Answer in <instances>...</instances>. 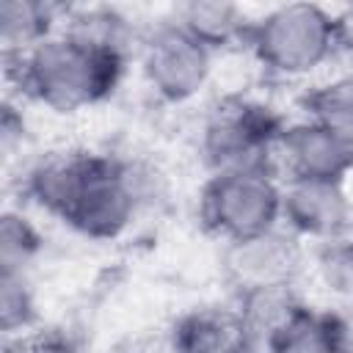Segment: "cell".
Listing matches in <instances>:
<instances>
[{
  "label": "cell",
  "mask_w": 353,
  "mask_h": 353,
  "mask_svg": "<svg viewBox=\"0 0 353 353\" xmlns=\"http://www.w3.org/2000/svg\"><path fill=\"white\" fill-rule=\"evenodd\" d=\"M6 61L11 63L8 74L17 77L25 97L50 110L69 113L113 94L124 74L127 52L58 28L28 52Z\"/></svg>",
  "instance_id": "6da1fadb"
},
{
  "label": "cell",
  "mask_w": 353,
  "mask_h": 353,
  "mask_svg": "<svg viewBox=\"0 0 353 353\" xmlns=\"http://www.w3.org/2000/svg\"><path fill=\"white\" fill-rule=\"evenodd\" d=\"M345 25L314 3H287L251 19L245 44L279 77H303L334 58Z\"/></svg>",
  "instance_id": "7a4b0ae2"
},
{
  "label": "cell",
  "mask_w": 353,
  "mask_h": 353,
  "mask_svg": "<svg viewBox=\"0 0 353 353\" xmlns=\"http://www.w3.org/2000/svg\"><path fill=\"white\" fill-rule=\"evenodd\" d=\"M281 190L276 165L215 171L201 188L199 218L223 243L254 237L281 226Z\"/></svg>",
  "instance_id": "3957f363"
},
{
  "label": "cell",
  "mask_w": 353,
  "mask_h": 353,
  "mask_svg": "<svg viewBox=\"0 0 353 353\" xmlns=\"http://www.w3.org/2000/svg\"><path fill=\"white\" fill-rule=\"evenodd\" d=\"M141 199L143 174L132 163L83 152L80 182L63 223L91 240H113L132 223Z\"/></svg>",
  "instance_id": "277c9868"
},
{
  "label": "cell",
  "mask_w": 353,
  "mask_h": 353,
  "mask_svg": "<svg viewBox=\"0 0 353 353\" xmlns=\"http://www.w3.org/2000/svg\"><path fill=\"white\" fill-rule=\"evenodd\" d=\"M284 121L270 108L251 99H226L204 121L199 149L210 171L273 165L276 141Z\"/></svg>",
  "instance_id": "5b68a950"
},
{
  "label": "cell",
  "mask_w": 353,
  "mask_h": 353,
  "mask_svg": "<svg viewBox=\"0 0 353 353\" xmlns=\"http://www.w3.org/2000/svg\"><path fill=\"white\" fill-rule=\"evenodd\" d=\"M215 52L193 39L182 25L165 22L143 39L141 69L149 88L163 102H188L193 99L212 74Z\"/></svg>",
  "instance_id": "8992f818"
},
{
  "label": "cell",
  "mask_w": 353,
  "mask_h": 353,
  "mask_svg": "<svg viewBox=\"0 0 353 353\" xmlns=\"http://www.w3.org/2000/svg\"><path fill=\"white\" fill-rule=\"evenodd\" d=\"M223 270L237 295L248 290L292 284L301 270V243L284 226L232 240L223 251Z\"/></svg>",
  "instance_id": "52a82bcc"
},
{
  "label": "cell",
  "mask_w": 353,
  "mask_h": 353,
  "mask_svg": "<svg viewBox=\"0 0 353 353\" xmlns=\"http://www.w3.org/2000/svg\"><path fill=\"white\" fill-rule=\"evenodd\" d=\"M281 163L284 179H334L345 182L353 171V141L312 121L301 119L284 124L273 163Z\"/></svg>",
  "instance_id": "ba28073f"
},
{
  "label": "cell",
  "mask_w": 353,
  "mask_h": 353,
  "mask_svg": "<svg viewBox=\"0 0 353 353\" xmlns=\"http://www.w3.org/2000/svg\"><path fill=\"white\" fill-rule=\"evenodd\" d=\"M281 226L298 240L331 243L350 232V199L345 182L334 179H284Z\"/></svg>",
  "instance_id": "9c48e42d"
},
{
  "label": "cell",
  "mask_w": 353,
  "mask_h": 353,
  "mask_svg": "<svg viewBox=\"0 0 353 353\" xmlns=\"http://www.w3.org/2000/svg\"><path fill=\"white\" fill-rule=\"evenodd\" d=\"M171 353H259V345L234 309H196L174 325Z\"/></svg>",
  "instance_id": "30bf717a"
},
{
  "label": "cell",
  "mask_w": 353,
  "mask_h": 353,
  "mask_svg": "<svg viewBox=\"0 0 353 353\" xmlns=\"http://www.w3.org/2000/svg\"><path fill=\"white\" fill-rule=\"evenodd\" d=\"M265 353H353L350 328L334 317L301 306L268 342Z\"/></svg>",
  "instance_id": "8fae6325"
},
{
  "label": "cell",
  "mask_w": 353,
  "mask_h": 353,
  "mask_svg": "<svg viewBox=\"0 0 353 353\" xmlns=\"http://www.w3.org/2000/svg\"><path fill=\"white\" fill-rule=\"evenodd\" d=\"M176 25H182L193 39L207 44L212 52L248 39L251 19L234 3L221 0H193L179 8Z\"/></svg>",
  "instance_id": "7c38bea8"
},
{
  "label": "cell",
  "mask_w": 353,
  "mask_h": 353,
  "mask_svg": "<svg viewBox=\"0 0 353 353\" xmlns=\"http://www.w3.org/2000/svg\"><path fill=\"white\" fill-rule=\"evenodd\" d=\"M58 30V8L39 0L0 3V41L6 58L22 55Z\"/></svg>",
  "instance_id": "4fadbf2b"
},
{
  "label": "cell",
  "mask_w": 353,
  "mask_h": 353,
  "mask_svg": "<svg viewBox=\"0 0 353 353\" xmlns=\"http://www.w3.org/2000/svg\"><path fill=\"white\" fill-rule=\"evenodd\" d=\"M306 119L353 141V72L339 74L303 94Z\"/></svg>",
  "instance_id": "5bb4252c"
},
{
  "label": "cell",
  "mask_w": 353,
  "mask_h": 353,
  "mask_svg": "<svg viewBox=\"0 0 353 353\" xmlns=\"http://www.w3.org/2000/svg\"><path fill=\"white\" fill-rule=\"evenodd\" d=\"M39 251V232L22 215L8 210L0 221V270L25 273V265Z\"/></svg>",
  "instance_id": "9a60e30c"
},
{
  "label": "cell",
  "mask_w": 353,
  "mask_h": 353,
  "mask_svg": "<svg viewBox=\"0 0 353 353\" xmlns=\"http://www.w3.org/2000/svg\"><path fill=\"white\" fill-rule=\"evenodd\" d=\"M36 320L33 292L25 281V273H0V323L6 336L28 334Z\"/></svg>",
  "instance_id": "2e32d148"
},
{
  "label": "cell",
  "mask_w": 353,
  "mask_h": 353,
  "mask_svg": "<svg viewBox=\"0 0 353 353\" xmlns=\"http://www.w3.org/2000/svg\"><path fill=\"white\" fill-rule=\"evenodd\" d=\"M317 268L328 290H334L336 295L353 298V234L347 232L331 243H323Z\"/></svg>",
  "instance_id": "e0dca14e"
},
{
  "label": "cell",
  "mask_w": 353,
  "mask_h": 353,
  "mask_svg": "<svg viewBox=\"0 0 353 353\" xmlns=\"http://www.w3.org/2000/svg\"><path fill=\"white\" fill-rule=\"evenodd\" d=\"M3 353H74V347L58 331H28L19 336H6Z\"/></svg>",
  "instance_id": "ac0fdd59"
},
{
  "label": "cell",
  "mask_w": 353,
  "mask_h": 353,
  "mask_svg": "<svg viewBox=\"0 0 353 353\" xmlns=\"http://www.w3.org/2000/svg\"><path fill=\"white\" fill-rule=\"evenodd\" d=\"M25 135V124L22 116L17 113V108H11L8 102L3 105V121H0V141H3V152L11 154V149L22 141Z\"/></svg>",
  "instance_id": "d6986e66"
}]
</instances>
